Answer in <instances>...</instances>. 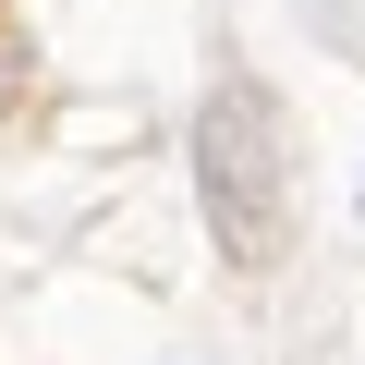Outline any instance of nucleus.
<instances>
[{"label":"nucleus","instance_id":"nucleus-1","mask_svg":"<svg viewBox=\"0 0 365 365\" xmlns=\"http://www.w3.org/2000/svg\"><path fill=\"white\" fill-rule=\"evenodd\" d=\"M195 195H207V244L220 268L268 280L292 244V158H280V110L256 73H220L195 110Z\"/></svg>","mask_w":365,"mask_h":365}]
</instances>
